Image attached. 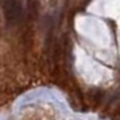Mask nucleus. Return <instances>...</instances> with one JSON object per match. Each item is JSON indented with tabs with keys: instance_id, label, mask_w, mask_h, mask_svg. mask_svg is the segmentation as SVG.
I'll return each mask as SVG.
<instances>
[{
	"instance_id": "f257e3e1",
	"label": "nucleus",
	"mask_w": 120,
	"mask_h": 120,
	"mask_svg": "<svg viewBox=\"0 0 120 120\" xmlns=\"http://www.w3.org/2000/svg\"><path fill=\"white\" fill-rule=\"evenodd\" d=\"M3 7L5 18L8 24L16 25L22 19V6L17 0H4Z\"/></svg>"
}]
</instances>
